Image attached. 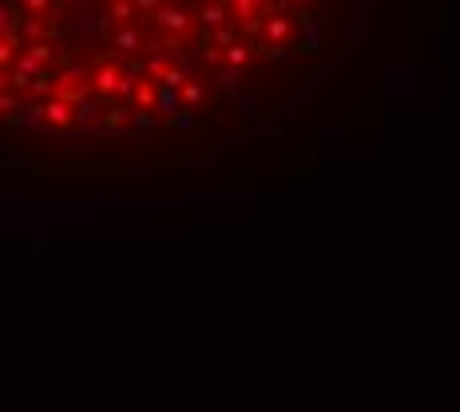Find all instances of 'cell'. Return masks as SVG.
<instances>
[{"label":"cell","mask_w":460,"mask_h":412,"mask_svg":"<svg viewBox=\"0 0 460 412\" xmlns=\"http://www.w3.org/2000/svg\"><path fill=\"white\" fill-rule=\"evenodd\" d=\"M123 68H115L111 60H103L99 68H95V92L99 95H119V87H123Z\"/></svg>","instance_id":"cell-1"},{"label":"cell","mask_w":460,"mask_h":412,"mask_svg":"<svg viewBox=\"0 0 460 412\" xmlns=\"http://www.w3.org/2000/svg\"><path fill=\"white\" fill-rule=\"evenodd\" d=\"M155 20H159V28H167V32H179V36H183V32H190V24H194V20H190V12L187 8H179V4H163V8H159L155 12Z\"/></svg>","instance_id":"cell-2"},{"label":"cell","mask_w":460,"mask_h":412,"mask_svg":"<svg viewBox=\"0 0 460 412\" xmlns=\"http://www.w3.org/2000/svg\"><path fill=\"white\" fill-rule=\"evenodd\" d=\"M72 111H76V107H72L68 99H60V95H56V99H48V103H44V123L48 127H68L72 119H76Z\"/></svg>","instance_id":"cell-3"},{"label":"cell","mask_w":460,"mask_h":412,"mask_svg":"<svg viewBox=\"0 0 460 412\" xmlns=\"http://www.w3.org/2000/svg\"><path fill=\"white\" fill-rule=\"evenodd\" d=\"M262 36H266V44H282L286 36H290V20H286V16H266Z\"/></svg>","instance_id":"cell-4"},{"label":"cell","mask_w":460,"mask_h":412,"mask_svg":"<svg viewBox=\"0 0 460 412\" xmlns=\"http://www.w3.org/2000/svg\"><path fill=\"white\" fill-rule=\"evenodd\" d=\"M139 44H143V36L135 28H123V32H115V36H111V48H115V52H135Z\"/></svg>","instance_id":"cell-5"},{"label":"cell","mask_w":460,"mask_h":412,"mask_svg":"<svg viewBox=\"0 0 460 412\" xmlns=\"http://www.w3.org/2000/svg\"><path fill=\"white\" fill-rule=\"evenodd\" d=\"M159 83H163V87H183V83H187V68H183V60L167 63V68H163V76H159Z\"/></svg>","instance_id":"cell-6"},{"label":"cell","mask_w":460,"mask_h":412,"mask_svg":"<svg viewBox=\"0 0 460 412\" xmlns=\"http://www.w3.org/2000/svg\"><path fill=\"white\" fill-rule=\"evenodd\" d=\"M16 52H20V32H4V40H0V63L8 68Z\"/></svg>","instance_id":"cell-7"},{"label":"cell","mask_w":460,"mask_h":412,"mask_svg":"<svg viewBox=\"0 0 460 412\" xmlns=\"http://www.w3.org/2000/svg\"><path fill=\"white\" fill-rule=\"evenodd\" d=\"M20 8H12V0H4V12H0V32H20Z\"/></svg>","instance_id":"cell-8"},{"label":"cell","mask_w":460,"mask_h":412,"mask_svg":"<svg viewBox=\"0 0 460 412\" xmlns=\"http://www.w3.org/2000/svg\"><path fill=\"white\" fill-rule=\"evenodd\" d=\"M179 103H183V92H179V87H163V92H159V103L155 107H163V111H179Z\"/></svg>","instance_id":"cell-9"},{"label":"cell","mask_w":460,"mask_h":412,"mask_svg":"<svg viewBox=\"0 0 460 412\" xmlns=\"http://www.w3.org/2000/svg\"><path fill=\"white\" fill-rule=\"evenodd\" d=\"M135 103H139V107H155V103H159L155 83H147V79H143L139 87H135Z\"/></svg>","instance_id":"cell-10"},{"label":"cell","mask_w":460,"mask_h":412,"mask_svg":"<svg viewBox=\"0 0 460 412\" xmlns=\"http://www.w3.org/2000/svg\"><path fill=\"white\" fill-rule=\"evenodd\" d=\"M226 63H230V68H246V63H250V48H246V44H230V48H226Z\"/></svg>","instance_id":"cell-11"},{"label":"cell","mask_w":460,"mask_h":412,"mask_svg":"<svg viewBox=\"0 0 460 412\" xmlns=\"http://www.w3.org/2000/svg\"><path fill=\"white\" fill-rule=\"evenodd\" d=\"M199 16H203L206 28H219L222 20H226V8H222V4H203V12H199Z\"/></svg>","instance_id":"cell-12"},{"label":"cell","mask_w":460,"mask_h":412,"mask_svg":"<svg viewBox=\"0 0 460 412\" xmlns=\"http://www.w3.org/2000/svg\"><path fill=\"white\" fill-rule=\"evenodd\" d=\"M135 8H139V4H135V0H111V20H131V16H135Z\"/></svg>","instance_id":"cell-13"},{"label":"cell","mask_w":460,"mask_h":412,"mask_svg":"<svg viewBox=\"0 0 460 412\" xmlns=\"http://www.w3.org/2000/svg\"><path fill=\"white\" fill-rule=\"evenodd\" d=\"M32 72H24V68H20V63H16V72H8V76H4V87H20V92H24V87H32Z\"/></svg>","instance_id":"cell-14"},{"label":"cell","mask_w":460,"mask_h":412,"mask_svg":"<svg viewBox=\"0 0 460 412\" xmlns=\"http://www.w3.org/2000/svg\"><path fill=\"white\" fill-rule=\"evenodd\" d=\"M179 92H183V103H190V107H194V103L203 99V83H194V79H187V83H183Z\"/></svg>","instance_id":"cell-15"},{"label":"cell","mask_w":460,"mask_h":412,"mask_svg":"<svg viewBox=\"0 0 460 412\" xmlns=\"http://www.w3.org/2000/svg\"><path fill=\"white\" fill-rule=\"evenodd\" d=\"M28 56H32V60H40V63H52V48H48L44 40H40V44H32V48H28Z\"/></svg>","instance_id":"cell-16"},{"label":"cell","mask_w":460,"mask_h":412,"mask_svg":"<svg viewBox=\"0 0 460 412\" xmlns=\"http://www.w3.org/2000/svg\"><path fill=\"white\" fill-rule=\"evenodd\" d=\"M127 119V107H108V115H103V127H119Z\"/></svg>","instance_id":"cell-17"},{"label":"cell","mask_w":460,"mask_h":412,"mask_svg":"<svg viewBox=\"0 0 460 412\" xmlns=\"http://www.w3.org/2000/svg\"><path fill=\"white\" fill-rule=\"evenodd\" d=\"M230 8H234V16H254L258 0H230Z\"/></svg>","instance_id":"cell-18"},{"label":"cell","mask_w":460,"mask_h":412,"mask_svg":"<svg viewBox=\"0 0 460 412\" xmlns=\"http://www.w3.org/2000/svg\"><path fill=\"white\" fill-rule=\"evenodd\" d=\"M214 44L230 48V44H238V36H234V32H230V28H222V24H219V28H214Z\"/></svg>","instance_id":"cell-19"},{"label":"cell","mask_w":460,"mask_h":412,"mask_svg":"<svg viewBox=\"0 0 460 412\" xmlns=\"http://www.w3.org/2000/svg\"><path fill=\"white\" fill-rule=\"evenodd\" d=\"M48 4H52V0H24V8H28L32 16H48Z\"/></svg>","instance_id":"cell-20"},{"label":"cell","mask_w":460,"mask_h":412,"mask_svg":"<svg viewBox=\"0 0 460 412\" xmlns=\"http://www.w3.org/2000/svg\"><path fill=\"white\" fill-rule=\"evenodd\" d=\"M0 107H4V115H8V119H12V111H20V107H16V95L12 92L0 95Z\"/></svg>","instance_id":"cell-21"},{"label":"cell","mask_w":460,"mask_h":412,"mask_svg":"<svg viewBox=\"0 0 460 412\" xmlns=\"http://www.w3.org/2000/svg\"><path fill=\"white\" fill-rule=\"evenodd\" d=\"M131 123H135V127H151L155 119L147 115V107H139V111H131Z\"/></svg>","instance_id":"cell-22"},{"label":"cell","mask_w":460,"mask_h":412,"mask_svg":"<svg viewBox=\"0 0 460 412\" xmlns=\"http://www.w3.org/2000/svg\"><path fill=\"white\" fill-rule=\"evenodd\" d=\"M203 60H206V63H219V60H226V52H219V48L206 44V48H203Z\"/></svg>","instance_id":"cell-23"},{"label":"cell","mask_w":460,"mask_h":412,"mask_svg":"<svg viewBox=\"0 0 460 412\" xmlns=\"http://www.w3.org/2000/svg\"><path fill=\"white\" fill-rule=\"evenodd\" d=\"M135 4H139V12H151V16L163 8V0H135Z\"/></svg>","instance_id":"cell-24"}]
</instances>
